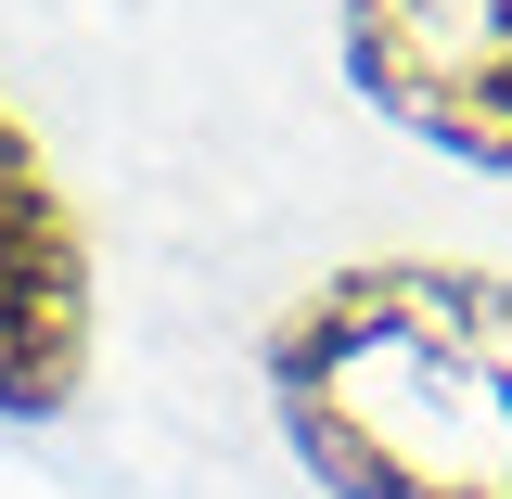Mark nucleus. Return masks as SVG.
Returning a JSON list of instances; mask_svg holds the SVG:
<instances>
[{
	"mask_svg": "<svg viewBox=\"0 0 512 499\" xmlns=\"http://www.w3.org/2000/svg\"><path fill=\"white\" fill-rule=\"evenodd\" d=\"M320 499H512V269L359 256L256 346Z\"/></svg>",
	"mask_w": 512,
	"mask_h": 499,
	"instance_id": "f257e3e1",
	"label": "nucleus"
},
{
	"mask_svg": "<svg viewBox=\"0 0 512 499\" xmlns=\"http://www.w3.org/2000/svg\"><path fill=\"white\" fill-rule=\"evenodd\" d=\"M333 39L384 128L512 180V0H333Z\"/></svg>",
	"mask_w": 512,
	"mask_h": 499,
	"instance_id": "7ed1b4c3",
	"label": "nucleus"
},
{
	"mask_svg": "<svg viewBox=\"0 0 512 499\" xmlns=\"http://www.w3.org/2000/svg\"><path fill=\"white\" fill-rule=\"evenodd\" d=\"M103 359V282L39 128L0 103V423H64Z\"/></svg>",
	"mask_w": 512,
	"mask_h": 499,
	"instance_id": "f03ea898",
	"label": "nucleus"
}]
</instances>
